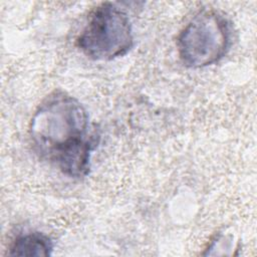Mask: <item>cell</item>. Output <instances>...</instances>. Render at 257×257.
Returning a JSON list of instances; mask_svg holds the SVG:
<instances>
[{"mask_svg": "<svg viewBox=\"0 0 257 257\" xmlns=\"http://www.w3.org/2000/svg\"><path fill=\"white\" fill-rule=\"evenodd\" d=\"M28 134L39 158L63 175L82 179L89 174L91 155L100 137L74 96L60 89L50 92L35 109Z\"/></svg>", "mask_w": 257, "mask_h": 257, "instance_id": "1", "label": "cell"}, {"mask_svg": "<svg viewBox=\"0 0 257 257\" xmlns=\"http://www.w3.org/2000/svg\"><path fill=\"white\" fill-rule=\"evenodd\" d=\"M232 43V26L218 10L203 9L183 27L177 37V50L188 68H203L219 62Z\"/></svg>", "mask_w": 257, "mask_h": 257, "instance_id": "2", "label": "cell"}, {"mask_svg": "<svg viewBox=\"0 0 257 257\" xmlns=\"http://www.w3.org/2000/svg\"><path fill=\"white\" fill-rule=\"evenodd\" d=\"M135 39L127 14L112 2H102L89 14L76 38V46L87 58L109 61L127 54Z\"/></svg>", "mask_w": 257, "mask_h": 257, "instance_id": "3", "label": "cell"}, {"mask_svg": "<svg viewBox=\"0 0 257 257\" xmlns=\"http://www.w3.org/2000/svg\"><path fill=\"white\" fill-rule=\"evenodd\" d=\"M54 248L52 239L39 231H28L19 233L9 245L10 256H51Z\"/></svg>", "mask_w": 257, "mask_h": 257, "instance_id": "4", "label": "cell"}]
</instances>
